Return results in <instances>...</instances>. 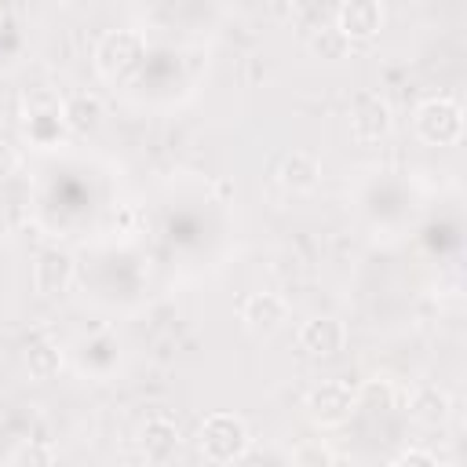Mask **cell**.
<instances>
[{
    "label": "cell",
    "mask_w": 467,
    "mask_h": 467,
    "mask_svg": "<svg viewBox=\"0 0 467 467\" xmlns=\"http://www.w3.org/2000/svg\"><path fill=\"white\" fill-rule=\"evenodd\" d=\"M252 434L248 423L234 412H212L197 431V449L208 463H234L248 452Z\"/></svg>",
    "instance_id": "obj_1"
},
{
    "label": "cell",
    "mask_w": 467,
    "mask_h": 467,
    "mask_svg": "<svg viewBox=\"0 0 467 467\" xmlns=\"http://www.w3.org/2000/svg\"><path fill=\"white\" fill-rule=\"evenodd\" d=\"M146 55V40L139 29H106L95 44V69L106 80H120L128 77Z\"/></svg>",
    "instance_id": "obj_2"
},
{
    "label": "cell",
    "mask_w": 467,
    "mask_h": 467,
    "mask_svg": "<svg viewBox=\"0 0 467 467\" xmlns=\"http://www.w3.org/2000/svg\"><path fill=\"white\" fill-rule=\"evenodd\" d=\"M412 124H416V135L423 142H431V146H452L463 135V109H460V102H452L445 95H434V99H427V102L416 106Z\"/></svg>",
    "instance_id": "obj_3"
},
{
    "label": "cell",
    "mask_w": 467,
    "mask_h": 467,
    "mask_svg": "<svg viewBox=\"0 0 467 467\" xmlns=\"http://www.w3.org/2000/svg\"><path fill=\"white\" fill-rule=\"evenodd\" d=\"M358 409L354 387L343 379H321L317 387L306 390V416L317 427H339L350 420V412Z\"/></svg>",
    "instance_id": "obj_4"
},
{
    "label": "cell",
    "mask_w": 467,
    "mask_h": 467,
    "mask_svg": "<svg viewBox=\"0 0 467 467\" xmlns=\"http://www.w3.org/2000/svg\"><path fill=\"white\" fill-rule=\"evenodd\" d=\"M390 131V106L379 91H358L350 99V135L358 142H379Z\"/></svg>",
    "instance_id": "obj_5"
},
{
    "label": "cell",
    "mask_w": 467,
    "mask_h": 467,
    "mask_svg": "<svg viewBox=\"0 0 467 467\" xmlns=\"http://www.w3.org/2000/svg\"><path fill=\"white\" fill-rule=\"evenodd\" d=\"M347 343V325L332 314H314L299 325V347L314 358H332Z\"/></svg>",
    "instance_id": "obj_6"
},
{
    "label": "cell",
    "mask_w": 467,
    "mask_h": 467,
    "mask_svg": "<svg viewBox=\"0 0 467 467\" xmlns=\"http://www.w3.org/2000/svg\"><path fill=\"white\" fill-rule=\"evenodd\" d=\"M73 255L66 248H44L33 263V288L40 296H62L73 285Z\"/></svg>",
    "instance_id": "obj_7"
},
{
    "label": "cell",
    "mask_w": 467,
    "mask_h": 467,
    "mask_svg": "<svg viewBox=\"0 0 467 467\" xmlns=\"http://www.w3.org/2000/svg\"><path fill=\"white\" fill-rule=\"evenodd\" d=\"M347 40H368L379 33L383 26V7L376 0H343L336 7V22H332Z\"/></svg>",
    "instance_id": "obj_8"
},
{
    "label": "cell",
    "mask_w": 467,
    "mask_h": 467,
    "mask_svg": "<svg viewBox=\"0 0 467 467\" xmlns=\"http://www.w3.org/2000/svg\"><path fill=\"white\" fill-rule=\"evenodd\" d=\"M277 179H281V186L292 190V193H310V190L321 182V161H317L314 153H306V150H292V153L281 157Z\"/></svg>",
    "instance_id": "obj_9"
},
{
    "label": "cell",
    "mask_w": 467,
    "mask_h": 467,
    "mask_svg": "<svg viewBox=\"0 0 467 467\" xmlns=\"http://www.w3.org/2000/svg\"><path fill=\"white\" fill-rule=\"evenodd\" d=\"M288 306L281 296L274 292H252L244 303H241V321L252 328V332H274L281 321H285Z\"/></svg>",
    "instance_id": "obj_10"
},
{
    "label": "cell",
    "mask_w": 467,
    "mask_h": 467,
    "mask_svg": "<svg viewBox=\"0 0 467 467\" xmlns=\"http://www.w3.org/2000/svg\"><path fill=\"white\" fill-rule=\"evenodd\" d=\"M139 445H142L146 456L164 460V456L179 445V427H175V420H171L168 412H150V416L142 420V427H139Z\"/></svg>",
    "instance_id": "obj_11"
},
{
    "label": "cell",
    "mask_w": 467,
    "mask_h": 467,
    "mask_svg": "<svg viewBox=\"0 0 467 467\" xmlns=\"http://www.w3.org/2000/svg\"><path fill=\"white\" fill-rule=\"evenodd\" d=\"M99 117H102V102L95 95H88V91H77V95H69L62 102V120L73 131H91L99 124Z\"/></svg>",
    "instance_id": "obj_12"
},
{
    "label": "cell",
    "mask_w": 467,
    "mask_h": 467,
    "mask_svg": "<svg viewBox=\"0 0 467 467\" xmlns=\"http://www.w3.org/2000/svg\"><path fill=\"white\" fill-rule=\"evenodd\" d=\"M409 409H412V416H416V420H423V423H441V420L449 416L452 401H449V394H445V390H438V387H420V390L412 394Z\"/></svg>",
    "instance_id": "obj_13"
},
{
    "label": "cell",
    "mask_w": 467,
    "mask_h": 467,
    "mask_svg": "<svg viewBox=\"0 0 467 467\" xmlns=\"http://www.w3.org/2000/svg\"><path fill=\"white\" fill-rule=\"evenodd\" d=\"M26 368H29L33 379H51V376L62 368V350H58V343L36 339V343L26 350Z\"/></svg>",
    "instance_id": "obj_14"
},
{
    "label": "cell",
    "mask_w": 467,
    "mask_h": 467,
    "mask_svg": "<svg viewBox=\"0 0 467 467\" xmlns=\"http://www.w3.org/2000/svg\"><path fill=\"white\" fill-rule=\"evenodd\" d=\"M310 51L317 55V58H328V62H336V58H343L347 51H350V40L328 22V26H317L314 33H310Z\"/></svg>",
    "instance_id": "obj_15"
},
{
    "label": "cell",
    "mask_w": 467,
    "mask_h": 467,
    "mask_svg": "<svg viewBox=\"0 0 467 467\" xmlns=\"http://www.w3.org/2000/svg\"><path fill=\"white\" fill-rule=\"evenodd\" d=\"M354 398H358V409H379V412L394 409V401H398V394H394V387L387 379H365L354 390Z\"/></svg>",
    "instance_id": "obj_16"
},
{
    "label": "cell",
    "mask_w": 467,
    "mask_h": 467,
    "mask_svg": "<svg viewBox=\"0 0 467 467\" xmlns=\"http://www.w3.org/2000/svg\"><path fill=\"white\" fill-rule=\"evenodd\" d=\"M292 467H332V452L321 441H299L292 449Z\"/></svg>",
    "instance_id": "obj_17"
},
{
    "label": "cell",
    "mask_w": 467,
    "mask_h": 467,
    "mask_svg": "<svg viewBox=\"0 0 467 467\" xmlns=\"http://www.w3.org/2000/svg\"><path fill=\"white\" fill-rule=\"evenodd\" d=\"M11 463H15V467H51L55 460H51V449H47V445H40V441H22V445L15 449V456H11Z\"/></svg>",
    "instance_id": "obj_18"
},
{
    "label": "cell",
    "mask_w": 467,
    "mask_h": 467,
    "mask_svg": "<svg viewBox=\"0 0 467 467\" xmlns=\"http://www.w3.org/2000/svg\"><path fill=\"white\" fill-rule=\"evenodd\" d=\"M394 467H438V460H434L427 449H405V452L394 460Z\"/></svg>",
    "instance_id": "obj_19"
},
{
    "label": "cell",
    "mask_w": 467,
    "mask_h": 467,
    "mask_svg": "<svg viewBox=\"0 0 467 467\" xmlns=\"http://www.w3.org/2000/svg\"><path fill=\"white\" fill-rule=\"evenodd\" d=\"M4 230H7V223H4V215H0V237H4Z\"/></svg>",
    "instance_id": "obj_20"
}]
</instances>
